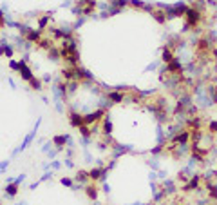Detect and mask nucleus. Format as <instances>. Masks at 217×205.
<instances>
[{
    "label": "nucleus",
    "mask_w": 217,
    "mask_h": 205,
    "mask_svg": "<svg viewBox=\"0 0 217 205\" xmlns=\"http://www.w3.org/2000/svg\"><path fill=\"white\" fill-rule=\"evenodd\" d=\"M7 191H9V194H15V192H16V185H11Z\"/></svg>",
    "instance_id": "2"
},
{
    "label": "nucleus",
    "mask_w": 217,
    "mask_h": 205,
    "mask_svg": "<svg viewBox=\"0 0 217 205\" xmlns=\"http://www.w3.org/2000/svg\"><path fill=\"white\" fill-rule=\"evenodd\" d=\"M54 142H56V143H63V142H65V136H60V138H56Z\"/></svg>",
    "instance_id": "3"
},
{
    "label": "nucleus",
    "mask_w": 217,
    "mask_h": 205,
    "mask_svg": "<svg viewBox=\"0 0 217 205\" xmlns=\"http://www.w3.org/2000/svg\"><path fill=\"white\" fill-rule=\"evenodd\" d=\"M87 191H89V196L91 198H96V189L94 187H87Z\"/></svg>",
    "instance_id": "1"
}]
</instances>
